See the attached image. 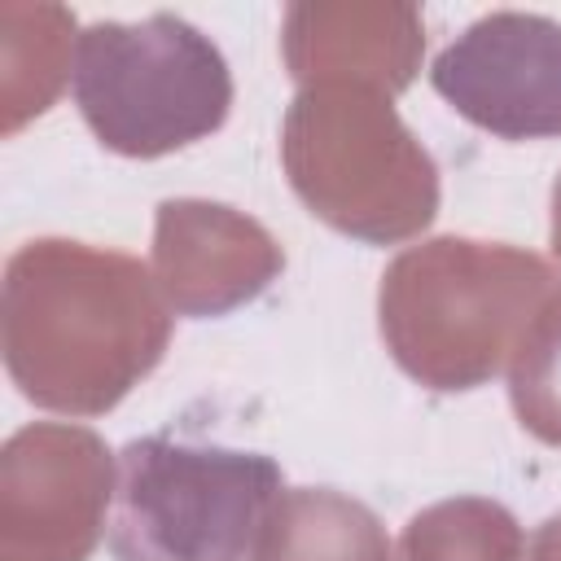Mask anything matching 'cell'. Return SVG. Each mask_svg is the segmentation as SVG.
<instances>
[{"label":"cell","mask_w":561,"mask_h":561,"mask_svg":"<svg viewBox=\"0 0 561 561\" xmlns=\"http://www.w3.org/2000/svg\"><path fill=\"white\" fill-rule=\"evenodd\" d=\"M285 478L276 460L167 434L131 438L114 460V561H263Z\"/></svg>","instance_id":"obj_1"},{"label":"cell","mask_w":561,"mask_h":561,"mask_svg":"<svg viewBox=\"0 0 561 561\" xmlns=\"http://www.w3.org/2000/svg\"><path fill=\"white\" fill-rule=\"evenodd\" d=\"M70 88L101 145L131 158H153L215 131L232 101L219 48L171 13L140 26H83Z\"/></svg>","instance_id":"obj_2"},{"label":"cell","mask_w":561,"mask_h":561,"mask_svg":"<svg viewBox=\"0 0 561 561\" xmlns=\"http://www.w3.org/2000/svg\"><path fill=\"white\" fill-rule=\"evenodd\" d=\"M434 88L469 123L522 140L561 131V26L491 13L434 57Z\"/></svg>","instance_id":"obj_3"}]
</instances>
